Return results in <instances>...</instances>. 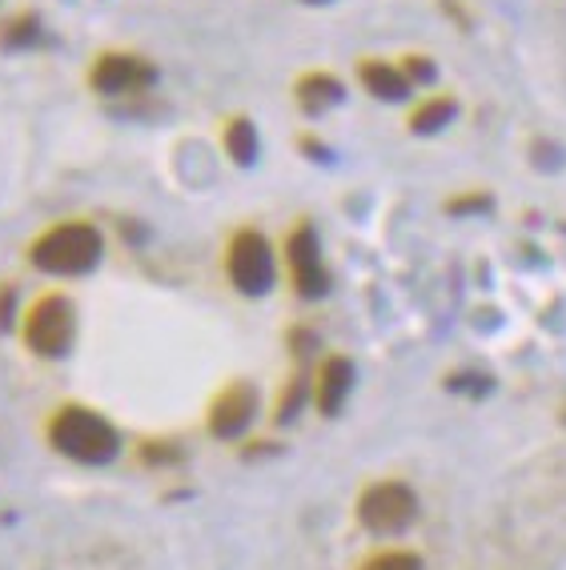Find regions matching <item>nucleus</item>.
<instances>
[{
    "label": "nucleus",
    "mask_w": 566,
    "mask_h": 570,
    "mask_svg": "<svg viewBox=\"0 0 566 570\" xmlns=\"http://www.w3.org/2000/svg\"><path fill=\"white\" fill-rule=\"evenodd\" d=\"M362 570H422V559L410 550H382L370 562H362Z\"/></svg>",
    "instance_id": "15"
},
{
    "label": "nucleus",
    "mask_w": 566,
    "mask_h": 570,
    "mask_svg": "<svg viewBox=\"0 0 566 570\" xmlns=\"http://www.w3.org/2000/svg\"><path fill=\"white\" fill-rule=\"evenodd\" d=\"M358 81L374 92L378 101H406L410 89H414V81L402 72V65L390 61H362L358 65Z\"/></svg>",
    "instance_id": "9"
},
{
    "label": "nucleus",
    "mask_w": 566,
    "mask_h": 570,
    "mask_svg": "<svg viewBox=\"0 0 566 570\" xmlns=\"http://www.w3.org/2000/svg\"><path fill=\"white\" fill-rule=\"evenodd\" d=\"M49 442L61 450L65 459L72 462H89V466H101L117 454V430L113 422H105L101 414H92L85 406H65L57 410V417L49 422Z\"/></svg>",
    "instance_id": "2"
},
{
    "label": "nucleus",
    "mask_w": 566,
    "mask_h": 570,
    "mask_svg": "<svg viewBox=\"0 0 566 570\" xmlns=\"http://www.w3.org/2000/svg\"><path fill=\"white\" fill-rule=\"evenodd\" d=\"M354 386V366H350V357H325L322 374H318V410L322 414H338Z\"/></svg>",
    "instance_id": "10"
},
{
    "label": "nucleus",
    "mask_w": 566,
    "mask_h": 570,
    "mask_svg": "<svg viewBox=\"0 0 566 570\" xmlns=\"http://www.w3.org/2000/svg\"><path fill=\"white\" fill-rule=\"evenodd\" d=\"M455 112H458L455 97H430L422 109H414V117H410V129H414V132H438V129H446V125L455 121Z\"/></svg>",
    "instance_id": "12"
},
{
    "label": "nucleus",
    "mask_w": 566,
    "mask_h": 570,
    "mask_svg": "<svg viewBox=\"0 0 566 570\" xmlns=\"http://www.w3.org/2000/svg\"><path fill=\"white\" fill-rule=\"evenodd\" d=\"M153 81H157V69H153L145 57H137V52H105V57H97V65H92V72H89V85L101 92V97L142 92V89H149Z\"/></svg>",
    "instance_id": "6"
},
{
    "label": "nucleus",
    "mask_w": 566,
    "mask_h": 570,
    "mask_svg": "<svg viewBox=\"0 0 566 570\" xmlns=\"http://www.w3.org/2000/svg\"><path fill=\"white\" fill-rule=\"evenodd\" d=\"M486 197H458V202H450V214H458V209H482Z\"/></svg>",
    "instance_id": "17"
},
{
    "label": "nucleus",
    "mask_w": 566,
    "mask_h": 570,
    "mask_svg": "<svg viewBox=\"0 0 566 570\" xmlns=\"http://www.w3.org/2000/svg\"><path fill=\"white\" fill-rule=\"evenodd\" d=\"M418 519V499L406 482H374L358 499V522L374 534H398Z\"/></svg>",
    "instance_id": "5"
},
{
    "label": "nucleus",
    "mask_w": 566,
    "mask_h": 570,
    "mask_svg": "<svg viewBox=\"0 0 566 570\" xmlns=\"http://www.w3.org/2000/svg\"><path fill=\"white\" fill-rule=\"evenodd\" d=\"M253 410H257V394L245 382H233L222 394L213 397L209 406V430L217 439H237L245 426L253 422Z\"/></svg>",
    "instance_id": "8"
},
{
    "label": "nucleus",
    "mask_w": 566,
    "mask_h": 570,
    "mask_svg": "<svg viewBox=\"0 0 566 570\" xmlns=\"http://www.w3.org/2000/svg\"><path fill=\"white\" fill-rule=\"evenodd\" d=\"M37 41H41L37 12H21V17H9V21L0 24V49H29Z\"/></svg>",
    "instance_id": "14"
},
{
    "label": "nucleus",
    "mask_w": 566,
    "mask_h": 570,
    "mask_svg": "<svg viewBox=\"0 0 566 570\" xmlns=\"http://www.w3.org/2000/svg\"><path fill=\"white\" fill-rule=\"evenodd\" d=\"M342 97H345L342 81L330 77V72H310V77L297 81V105H302L305 112H325L330 105L342 101Z\"/></svg>",
    "instance_id": "11"
},
{
    "label": "nucleus",
    "mask_w": 566,
    "mask_h": 570,
    "mask_svg": "<svg viewBox=\"0 0 566 570\" xmlns=\"http://www.w3.org/2000/svg\"><path fill=\"white\" fill-rule=\"evenodd\" d=\"M101 249H105V242H101V234H97V225L65 222V225H52L49 234H41L32 242V265H37L41 274L81 277L101 262Z\"/></svg>",
    "instance_id": "1"
},
{
    "label": "nucleus",
    "mask_w": 566,
    "mask_h": 570,
    "mask_svg": "<svg viewBox=\"0 0 566 570\" xmlns=\"http://www.w3.org/2000/svg\"><path fill=\"white\" fill-rule=\"evenodd\" d=\"M72 334H77V309L65 294H45L25 317V342L32 354L57 357L69 350Z\"/></svg>",
    "instance_id": "4"
},
{
    "label": "nucleus",
    "mask_w": 566,
    "mask_h": 570,
    "mask_svg": "<svg viewBox=\"0 0 566 570\" xmlns=\"http://www.w3.org/2000/svg\"><path fill=\"white\" fill-rule=\"evenodd\" d=\"M225 269H230V282L250 297H262L277 282V262H273V249L257 229H242L233 234L230 254H225Z\"/></svg>",
    "instance_id": "3"
},
{
    "label": "nucleus",
    "mask_w": 566,
    "mask_h": 570,
    "mask_svg": "<svg viewBox=\"0 0 566 570\" xmlns=\"http://www.w3.org/2000/svg\"><path fill=\"white\" fill-rule=\"evenodd\" d=\"M402 72H406V77H410V81H414V85L435 81V65H430V61H422V57H418V52H414V57H406V61H402Z\"/></svg>",
    "instance_id": "16"
},
{
    "label": "nucleus",
    "mask_w": 566,
    "mask_h": 570,
    "mask_svg": "<svg viewBox=\"0 0 566 570\" xmlns=\"http://www.w3.org/2000/svg\"><path fill=\"white\" fill-rule=\"evenodd\" d=\"M225 149L237 165H253L257 157V129H253L250 117H233L230 129H225Z\"/></svg>",
    "instance_id": "13"
},
{
    "label": "nucleus",
    "mask_w": 566,
    "mask_h": 570,
    "mask_svg": "<svg viewBox=\"0 0 566 570\" xmlns=\"http://www.w3.org/2000/svg\"><path fill=\"white\" fill-rule=\"evenodd\" d=\"M290 265H294V289L302 297H322L330 289V269L322 262V245H318L314 225H297L290 234Z\"/></svg>",
    "instance_id": "7"
}]
</instances>
